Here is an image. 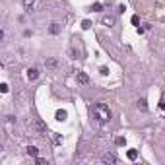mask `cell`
I'll list each match as a JSON object with an SVG mask.
<instances>
[{
  "instance_id": "1",
  "label": "cell",
  "mask_w": 165,
  "mask_h": 165,
  "mask_svg": "<svg viewBox=\"0 0 165 165\" xmlns=\"http://www.w3.org/2000/svg\"><path fill=\"white\" fill-rule=\"evenodd\" d=\"M89 113L93 119H97L99 122H109L111 121V109L105 105V103H93L89 107Z\"/></svg>"
},
{
  "instance_id": "2",
  "label": "cell",
  "mask_w": 165,
  "mask_h": 165,
  "mask_svg": "<svg viewBox=\"0 0 165 165\" xmlns=\"http://www.w3.org/2000/svg\"><path fill=\"white\" fill-rule=\"evenodd\" d=\"M101 161L103 163H117V155H115L113 152H105L101 155Z\"/></svg>"
},
{
  "instance_id": "3",
  "label": "cell",
  "mask_w": 165,
  "mask_h": 165,
  "mask_svg": "<svg viewBox=\"0 0 165 165\" xmlns=\"http://www.w3.org/2000/svg\"><path fill=\"white\" fill-rule=\"evenodd\" d=\"M33 128H35L37 132H41V134L47 132V124H45L41 119H35V121H33Z\"/></svg>"
},
{
  "instance_id": "4",
  "label": "cell",
  "mask_w": 165,
  "mask_h": 165,
  "mask_svg": "<svg viewBox=\"0 0 165 165\" xmlns=\"http://www.w3.org/2000/svg\"><path fill=\"white\" fill-rule=\"evenodd\" d=\"M76 80H78V84H82V86L89 84V78H88L86 72H78V74H76Z\"/></svg>"
},
{
  "instance_id": "5",
  "label": "cell",
  "mask_w": 165,
  "mask_h": 165,
  "mask_svg": "<svg viewBox=\"0 0 165 165\" xmlns=\"http://www.w3.org/2000/svg\"><path fill=\"white\" fill-rule=\"evenodd\" d=\"M45 66H47L49 70H55L58 66V60L55 57H51V58H47V60H45Z\"/></svg>"
},
{
  "instance_id": "6",
  "label": "cell",
  "mask_w": 165,
  "mask_h": 165,
  "mask_svg": "<svg viewBox=\"0 0 165 165\" xmlns=\"http://www.w3.org/2000/svg\"><path fill=\"white\" fill-rule=\"evenodd\" d=\"M37 78H39V70L37 68H29L27 70V80H29V82L37 80Z\"/></svg>"
},
{
  "instance_id": "7",
  "label": "cell",
  "mask_w": 165,
  "mask_h": 165,
  "mask_svg": "<svg viewBox=\"0 0 165 165\" xmlns=\"http://www.w3.org/2000/svg\"><path fill=\"white\" fill-rule=\"evenodd\" d=\"M55 117H57V121H58V122H64V121H66V117H68V113H66L64 109H58Z\"/></svg>"
},
{
  "instance_id": "8",
  "label": "cell",
  "mask_w": 165,
  "mask_h": 165,
  "mask_svg": "<svg viewBox=\"0 0 165 165\" xmlns=\"http://www.w3.org/2000/svg\"><path fill=\"white\" fill-rule=\"evenodd\" d=\"M26 153L29 155V157H37V155H39V150L35 146H27L26 148Z\"/></svg>"
},
{
  "instance_id": "9",
  "label": "cell",
  "mask_w": 165,
  "mask_h": 165,
  "mask_svg": "<svg viewBox=\"0 0 165 165\" xmlns=\"http://www.w3.org/2000/svg\"><path fill=\"white\" fill-rule=\"evenodd\" d=\"M60 31H62V27L58 26V23H51V27H49V33L51 35H58Z\"/></svg>"
},
{
  "instance_id": "10",
  "label": "cell",
  "mask_w": 165,
  "mask_h": 165,
  "mask_svg": "<svg viewBox=\"0 0 165 165\" xmlns=\"http://www.w3.org/2000/svg\"><path fill=\"white\" fill-rule=\"evenodd\" d=\"M113 23H115V18H113V16H105V18H103V26L111 27Z\"/></svg>"
},
{
  "instance_id": "11",
  "label": "cell",
  "mask_w": 165,
  "mask_h": 165,
  "mask_svg": "<svg viewBox=\"0 0 165 165\" xmlns=\"http://www.w3.org/2000/svg\"><path fill=\"white\" fill-rule=\"evenodd\" d=\"M126 157L130 159V161H134V159L138 157V152H136V150H128V152H126Z\"/></svg>"
},
{
  "instance_id": "12",
  "label": "cell",
  "mask_w": 165,
  "mask_h": 165,
  "mask_svg": "<svg viewBox=\"0 0 165 165\" xmlns=\"http://www.w3.org/2000/svg\"><path fill=\"white\" fill-rule=\"evenodd\" d=\"M115 144H117V146H124V144H126V140H124V136H119V138L115 140Z\"/></svg>"
},
{
  "instance_id": "13",
  "label": "cell",
  "mask_w": 165,
  "mask_h": 165,
  "mask_svg": "<svg viewBox=\"0 0 165 165\" xmlns=\"http://www.w3.org/2000/svg\"><path fill=\"white\" fill-rule=\"evenodd\" d=\"M138 107L142 109V111H146V109H148V105H146V99H140V101H138Z\"/></svg>"
},
{
  "instance_id": "14",
  "label": "cell",
  "mask_w": 165,
  "mask_h": 165,
  "mask_svg": "<svg viewBox=\"0 0 165 165\" xmlns=\"http://www.w3.org/2000/svg\"><path fill=\"white\" fill-rule=\"evenodd\" d=\"M89 27H91V21H89V19H84L82 21V29H89Z\"/></svg>"
},
{
  "instance_id": "15",
  "label": "cell",
  "mask_w": 165,
  "mask_h": 165,
  "mask_svg": "<svg viewBox=\"0 0 165 165\" xmlns=\"http://www.w3.org/2000/svg\"><path fill=\"white\" fill-rule=\"evenodd\" d=\"M130 21H132V26L140 27V18H138V16H132V19H130Z\"/></svg>"
},
{
  "instance_id": "16",
  "label": "cell",
  "mask_w": 165,
  "mask_h": 165,
  "mask_svg": "<svg viewBox=\"0 0 165 165\" xmlns=\"http://www.w3.org/2000/svg\"><path fill=\"white\" fill-rule=\"evenodd\" d=\"M35 163L37 165H47V159H43V157H39L37 155V157H35Z\"/></svg>"
},
{
  "instance_id": "17",
  "label": "cell",
  "mask_w": 165,
  "mask_h": 165,
  "mask_svg": "<svg viewBox=\"0 0 165 165\" xmlns=\"http://www.w3.org/2000/svg\"><path fill=\"white\" fill-rule=\"evenodd\" d=\"M91 10H93V12H101V10H103V6L99 4V2H97V4H93V6H91Z\"/></svg>"
},
{
  "instance_id": "18",
  "label": "cell",
  "mask_w": 165,
  "mask_h": 165,
  "mask_svg": "<svg viewBox=\"0 0 165 165\" xmlns=\"http://www.w3.org/2000/svg\"><path fill=\"white\" fill-rule=\"evenodd\" d=\"M23 4H26V8H27V10H31L35 2H33V0H23Z\"/></svg>"
},
{
  "instance_id": "19",
  "label": "cell",
  "mask_w": 165,
  "mask_h": 165,
  "mask_svg": "<svg viewBox=\"0 0 165 165\" xmlns=\"http://www.w3.org/2000/svg\"><path fill=\"white\" fill-rule=\"evenodd\" d=\"M99 72H101L103 76H107V74H109V68H107V66H101V68H99Z\"/></svg>"
},
{
  "instance_id": "20",
  "label": "cell",
  "mask_w": 165,
  "mask_h": 165,
  "mask_svg": "<svg viewBox=\"0 0 165 165\" xmlns=\"http://www.w3.org/2000/svg\"><path fill=\"white\" fill-rule=\"evenodd\" d=\"M0 89H2V93H8V84H2Z\"/></svg>"
},
{
  "instance_id": "21",
  "label": "cell",
  "mask_w": 165,
  "mask_h": 165,
  "mask_svg": "<svg viewBox=\"0 0 165 165\" xmlns=\"http://www.w3.org/2000/svg\"><path fill=\"white\" fill-rule=\"evenodd\" d=\"M159 109H165V99H161V103H159Z\"/></svg>"
}]
</instances>
